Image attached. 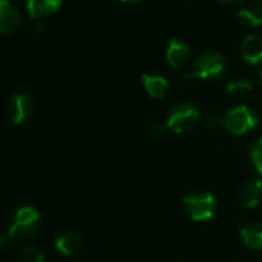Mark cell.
I'll list each match as a JSON object with an SVG mask.
<instances>
[{"mask_svg":"<svg viewBox=\"0 0 262 262\" xmlns=\"http://www.w3.org/2000/svg\"><path fill=\"white\" fill-rule=\"evenodd\" d=\"M228 63L224 54L219 51H204L201 53L196 60L193 71L188 74H184V80L190 79H201L205 82H217L221 80L227 73Z\"/></svg>","mask_w":262,"mask_h":262,"instance_id":"1","label":"cell"},{"mask_svg":"<svg viewBox=\"0 0 262 262\" xmlns=\"http://www.w3.org/2000/svg\"><path fill=\"white\" fill-rule=\"evenodd\" d=\"M199 120H201L199 110L193 103L182 102L170 108L165 125L167 128L173 129L174 133L182 135V133H190V131H193L198 126Z\"/></svg>","mask_w":262,"mask_h":262,"instance_id":"2","label":"cell"},{"mask_svg":"<svg viewBox=\"0 0 262 262\" xmlns=\"http://www.w3.org/2000/svg\"><path fill=\"white\" fill-rule=\"evenodd\" d=\"M184 210L194 221H207L216 211V199L207 190H193L184 198Z\"/></svg>","mask_w":262,"mask_h":262,"instance_id":"3","label":"cell"},{"mask_svg":"<svg viewBox=\"0 0 262 262\" xmlns=\"http://www.w3.org/2000/svg\"><path fill=\"white\" fill-rule=\"evenodd\" d=\"M257 123V114L247 105L233 106L224 114V126L233 135H245L248 131L254 129Z\"/></svg>","mask_w":262,"mask_h":262,"instance_id":"4","label":"cell"},{"mask_svg":"<svg viewBox=\"0 0 262 262\" xmlns=\"http://www.w3.org/2000/svg\"><path fill=\"white\" fill-rule=\"evenodd\" d=\"M40 227V213L34 207H22L16 211L11 227H10V234L13 237L19 239H27L31 237Z\"/></svg>","mask_w":262,"mask_h":262,"instance_id":"5","label":"cell"},{"mask_svg":"<svg viewBox=\"0 0 262 262\" xmlns=\"http://www.w3.org/2000/svg\"><path fill=\"white\" fill-rule=\"evenodd\" d=\"M34 113V100L27 93H16L8 100V114L13 123L22 125L31 119Z\"/></svg>","mask_w":262,"mask_h":262,"instance_id":"6","label":"cell"},{"mask_svg":"<svg viewBox=\"0 0 262 262\" xmlns=\"http://www.w3.org/2000/svg\"><path fill=\"white\" fill-rule=\"evenodd\" d=\"M22 25V14L10 0H0V34H13Z\"/></svg>","mask_w":262,"mask_h":262,"instance_id":"7","label":"cell"},{"mask_svg":"<svg viewBox=\"0 0 262 262\" xmlns=\"http://www.w3.org/2000/svg\"><path fill=\"white\" fill-rule=\"evenodd\" d=\"M237 196H239L241 204L247 208H253V207L259 205V202L262 199V179L250 178V179L244 181L239 187Z\"/></svg>","mask_w":262,"mask_h":262,"instance_id":"8","label":"cell"},{"mask_svg":"<svg viewBox=\"0 0 262 262\" xmlns=\"http://www.w3.org/2000/svg\"><path fill=\"white\" fill-rule=\"evenodd\" d=\"M54 245H56L57 251L62 253L63 256H74V254L82 251L83 239L79 233L67 231V233H62L56 237Z\"/></svg>","mask_w":262,"mask_h":262,"instance_id":"9","label":"cell"},{"mask_svg":"<svg viewBox=\"0 0 262 262\" xmlns=\"http://www.w3.org/2000/svg\"><path fill=\"white\" fill-rule=\"evenodd\" d=\"M241 57L250 65H257L262 62V37L248 34L241 45Z\"/></svg>","mask_w":262,"mask_h":262,"instance_id":"10","label":"cell"},{"mask_svg":"<svg viewBox=\"0 0 262 262\" xmlns=\"http://www.w3.org/2000/svg\"><path fill=\"white\" fill-rule=\"evenodd\" d=\"M62 7V0H27V11L33 19L50 17Z\"/></svg>","mask_w":262,"mask_h":262,"instance_id":"11","label":"cell"},{"mask_svg":"<svg viewBox=\"0 0 262 262\" xmlns=\"http://www.w3.org/2000/svg\"><path fill=\"white\" fill-rule=\"evenodd\" d=\"M190 59V47L181 39H171L167 47V60L173 68L184 67Z\"/></svg>","mask_w":262,"mask_h":262,"instance_id":"12","label":"cell"},{"mask_svg":"<svg viewBox=\"0 0 262 262\" xmlns=\"http://www.w3.org/2000/svg\"><path fill=\"white\" fill-rule=\"evenodd\" d=\"M142 85L147 91V94H150L155 99L164 97L165 93L168 91V80L162 76V74H156V73H144L142 74Z\"/></svg>","mask_w":262,"mask_h":262,"instance_id":"13","label":"cell"},{"mask_svg":"<svg viewBox=\"0 0 262 262\" xmlns=\"http://www.w3.org/2000/svg\"><path fill=\"white\" fill-rule=\"evenodd\" d=\"M237 20L248 28H256L262 25V4L253 2L242 7L237 11Z\"/></svg>","mask_w":262,"mask_h":262,"instance_id":"14","label":"cell"},{"mask_svg":"<svg viewBox=\"0 0 262 262\" xmlns=\"http://www.w3.org/2000/svg\"><path fill=\"white\" fill-rule=\"evenodd\" d=\"M241 239L248 248H262V222H250L244 225L241 228Z\"/></svg>","mask_w":262,"mask_h":262,"instance_id":"15","label":"cell"},{"mask_svg":"<svg viewBox=\"0 0 262 262\" xmlns=\"http://www.w3.org/2000/svg\"><path fill=\"white\" fill-rule=\"evenodd\" d=\"M251 90H253V82L247 77H236V79L230 80L227 85V91L231 96H244V94L250 93Z\"/></svg>","mask_w":262,"mask_h":262,"instance_id":"16","label":"cell"},{"mask_svg":"<svg viewBox=\"0 0 262 262\" xmlns=\"http://www.w3.org/2000/svg\"><path fill=\"white\" fill-rule=\"evenodd\" d=\"M20 260L22 262H45V256L36 245H27L20 251Z\"/></svg>","mask_w":262,"mask_h":262,"instance_id":"17","label":"cell"},{"mask_svg":"<svg viewBox=\"0 0 262 262\" xmlns=\"http://www.w3.org/2000/svg\"><path fill=\"white\" fill-rule=\"evenodd\" d=\"M248 153H250V159H251L256 171L259 174H262V136L251 144Z\"/></svg>","mask_w":262,"mask_h":262,"instance_id":"18","label":"cell"},{"mask_svg":"<svg viewBox=\"0 0 262 262\" xmlns=\"http://www.w3.org/2000/svg\"><path fill=\"white\" fill-rule=\"evenodd\" d=\"M205 126L207 128H217L221 125H224V116L217 114V113H208L204 119Z\"/></svg>","mask_w":262,"mask_h":262,"instance_id":"19","label":"cell"},{"mask_svg":"<svg viewBox=\"0 0 262 262\" xmlns=\"http://www.w3.org/2000/svg\"><path fill=\"white\" fill-rule=\"evenodd\" d=\"M165 128H167V125L162 123V122H151V123H148V126H147V133H148L151 138H159L161 135H164Z\"/></svg>","mask_w":262,"mask_h":262,"instance_id":"20","label":"cell"},{"mask_svg":"<svg viewBox=\"0 0 262 262\" xmlns=\"http://www.w3.org/2000/svg\"><path fill=\"white\" fill-rule=\"evenodd\" d=\"M11 239H13V236L10 234V231H8V233L0 231V253H4V251L10 247Z\"/></svg>","mask_w":262,"mask_h":262,"instance_id":"21","label":"cell"},{"mask_svg":"<svg viewBox=\"0 0 262 262\" xmlns=\"http://www.w3.org/2000/svg\"><path fill=\"white\" fill-rule=\"evenodd\" d=\"M217 2H222V4H236L239 0H217Z\"/></svg>","mask_w":262,"mask_h":262,"instance_id":"22","label":"cell"},{"mask_svg":"<svg viewBox=\"0 0 262 262\" xmlns=\"http://www.w3.org/2000/svg\"><path fill=\"white\" fill-rule=\"evenodd\" d=\"M122 2H139V0H122Z\"/></svg>","mask_w":262,"mask_h":262,"instance_id":"23","label":"cell"},{"mask_svg":"<svg viewBox=\"0 0 262 262\" xmlns=\"http://www.w3.org/2000/svg\"><path fill=\"white\" fill-rule=\"evenodd\" d=\"M260 82H262V71H260Z\"/></svg>","mask_w":262,"mask_h":262,"instance_id":"24","label":"cell"},{"mask_svg":"<svg viewBox=\"0 0 262 262\" xmlns=\"http://www.w3.org/2000/svg\"><path fill=\"white\" fill-rule=\"evenodd\" d=\"M260 222H262V221H260Z\"/></svg>","mask_w":262,"mask_h":262,"instance_id":"25","label":"cell"}]
</instances>
